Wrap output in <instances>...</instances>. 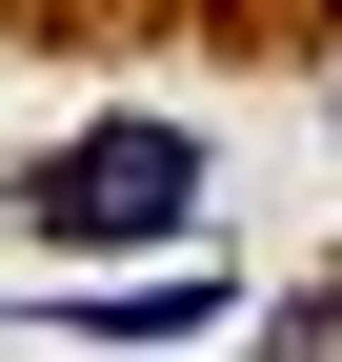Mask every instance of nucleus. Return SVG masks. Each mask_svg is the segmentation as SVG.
<instances>
[{"mask_svg":"<svg viewBox=\"0 0 342 362\" xmlns=\"http://www.w3.org/2000/svg\"><path fill=\"white\" fill-rule=\"evenodd\" d=\"M222 302H242L222 262H182V282H20L0 322H40V342H201Z\"/></svg>","mask_w":342,"mask_h":362,"instance_id":"2","label":"nucleus"},{"mask_svg":"<svg viewBox=\"0 0 342 362\" xmlns=\"http://www.w3.org/2000/svg\"><path fill=\"white\" fill-rule=\"evenodd\" d=\"M20 221L40 242H182L201 221V141L182 121H81V141L20 181Z\"/></svg>","mask_w":342,"mask_h":362,"instance_id":"1","label":"nucleus"}]
</instances>
